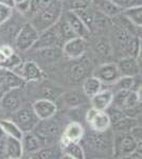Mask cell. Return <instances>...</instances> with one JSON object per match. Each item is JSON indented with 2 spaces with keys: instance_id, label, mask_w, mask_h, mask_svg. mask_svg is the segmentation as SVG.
<instances>
[{
  "instance_id": "cell-35",
  "label": "cell",
  "mask_w": 142,
  "mask_h": 159,
  "mask_svg": "<svg viewBox=\"0 0 142 159\" xmlns=\"http://www.w3.org/2000/svg\"><path fill=\"white\" fill-rule=\"evenodd\" d=\"M53 0H30V7L29 12L31 14L35 15L37 13L42 12L46 7L52 3Z\"/></svg>"
},
{
  "instance_id": "cell-39",
  "label": "cell",
  "mask_w": 142,
  "mask_h": 159,
  "mask_svg": "<svg viewBox=\"0 0 142 159\" xmlns=\"http://www.w3.org/2000/svg\"><path fill=\"white\" fill-rule=\"evenodd\" d=\"M91 6V0H71L70 1V10H83L88 9Z\"/></svg>"
},
{
  "instance_id": "cell-3",
  "label": "cell",
  "mask_w": 142,
  "mask_h": 159,
  "mask_svg": "<svg viewBox=\"0 0 142 159\" xmlns=\"http://www.w3.org/2000/svg\"><path fill=\"white\" fill-rule=\"evenodd\" d=\"M137 141L128 133H115L112 142V155L117 158H126L138 147Z\"/></svg>"
},
{
  "instance_id": "cell-24",
  "label": "cell",
  "mask_w": 142,
  "mask_h": 159,
  "mask_svg": "<svg viewBox=\"0 0 142 159\" xmlns=\"http://www.w3.org/2000/svg\"><path fill=\"white\" fill-rule=\"evenodd\" d=\"M66 20L69 22V25H71V28L76 32V36L85 38L90 33V31L87 29L86 25L83 24V21L80 19V17L73 11H71V10L69 12H67Z\"/></svg>"
},
{
  "instance_id": "cell-34",
  "label": "cell",
  "mask_w": 142,
  "mask_h": 159,
  "mask_svg": "<svg viewBox=\"0 0 142 159\" xmlns=\"http://www.w3.org/2000/svg\"><path fill=\"white\" fill-rule=\"evenodd\" d=\"M63 90L58 87H54L51 85H45L42 88V94H43V99H48L51 101L54 100H57L61 94L63 93Z\"/></svg>"
},
{
  "instance_id": "cell-23",
  "label": "cell",
  "mask_w": 142,
  "mask_h": 159,
  "mask_svg": "<svg viewBox=\"0 0 142 159\" xmlns=\"http://www.w3.org/2000/svg\"><path fill=\"white\" fill-rule=\"evenodd\" d=\"M62 55H63V51H62L61 46H51V47L37 49V56L48 64L58 61Z\"/></svg>"
},
{
  "instance_id": "cell-32",
  "label": "cell",
  "mask_w": 142,
  "mask_h": 159,
  "mask_svg": "<svg viewBox=\"0 0 142 159\" xmlns=\"http://www.w3.org/2000/svg\"><path fill=\"white\" fill-rule=\"evenodd\" d=\"M121 14L127 18L136 27L141 28L142 25V6H137L130 7V9L123 10Z\"/></svg>"
},
{
  "instance_id": "cell-15",
  "label": "cell",
  "mask_w": 142,
  "mask_h": 159,
  "mask_svg": "<svg viewBox=\"0 0 142 159\" xmlns=\"http://www.w3.org/2000/svg\"><path fill=\"white\" fill-rule=\"evenodd\" d=\"M24 80L14 71L0 68V85H1L3 92L7 90H11V89L20 88L21 86H24Z\"/></svg>"
},
{
  "instance_id": "cell-28",
  "label": "cell",
  "mask_w": 142,
  "mask_h": 159,
  "mask_svg": "<svg viewBox=\"0 0 142 159\" xmlns=\"http://www.w3.org/2000/svg\"><path fill=\"white\" fill-rule=\"evenodd\" d=\"M102 86L103 84L101 83V81L98 78H95L94 75L87 76L83 82V92L87 98L90 99L98 91L102 89Z\"/></svg>"
},
{
  "instance_id": "cell-14",
  "label": "cell",
  "mask_w": 142,
  "mask_h": 159,
  "mask_svg": "<svg viewBox=\"0 0 142 159\" xmlns=\"http://www.w3.org/2000/svg\"><path fill=\"white\" fill-rule=\"evenodd\" d=\"M51 46H62L58 39V35L56 32V27L55 25L51 28L42 31L38 34V38L34 43L32 49H42V48L46 47H51Z\"/></svg>"
},
{
  "instance_id": "cell-26",
  "label": "cell",
  "mask_w": 142,
  "mask_h": 159,
  "mask_svg": "<svg viewBox=\"0 0 142 159\" xmlns=\"http://www.w3.org/2000/svg\"><path fill=\"white\" fill-rule=\"evenodd\" d=\"M56 27V32L58 35V39L61 45H63L64 43L68 42V40L72 39V38L76 37V32L73 31V29L71 28V25H69V22L65 20V21L62 22H56L55 25Z\"/></svg>"
},
{
  "instance_id": "cell-20",
  "label": "cell",
  "mask_w": 142,
  "mask_h": 159,
  "mask_svg": "<svg viewBox=\"0 0 142 159\" xmlns=\"http://www.w3.org/2000/svg\"><path fill=\"white\" fill-rule=\"evenodd\" d=\"M59 98H62L63 102L68 107H70V108H76V107H79L80 105H82L86 102L87 97L85 96L83 90L80 91V90H76V89H72V90L63 92Z\"/></svg>"
},
{
  "instance_id": "cell-36",
  "label": "cell",
  "mask_w": 142,
  "mask_h": 159,
  "mask_svg": "<svg viewBox=\"0 0 142 159\" xmlns=\"http://www.w3.org/2000/svg\"><path fill=\"white\" fill-rule=\"evenodd\" d=\"M94 48L97 52H99V54L103 56H106L110 53V45L104 38H99V39L95 40Z\"/></svg>"
},
{
  "instance_id": "cell-43",
  "label": "cell",
  "mask_w": 142,
  "mask_h": 159,
  "mask_svg": "<svg viewBox=\"0 0 142 159\" xmlns=\"http://www.w3.org/2000/svg\"><path fill=\"white\" fill-rule=\"evenodd\" d=\"M141 144H138V147H137L135 150H134V152L131 154L130 156H128V158H136V159H141Z\"/></svg>"
},
{
  "instance_id": "cell-30",
  "label": "cell",
  "mask_w": 142,
  "mask_h": 159,
  "mask_svg": "<svg viewBox=\"0 0 142 159\" xmlns=\"http://www.w3.org/2000/svg\"><path fill=\"white\" fill-rule=\"evenodd\" d=\"M0 126H1V129L6 136H10V137L17 138V139L21 140L24 132L18 127V125L13 120L11 119L0 120Z\"/></svg>"
},
{
  "instance_id": "cell-18",
  "label": "cell",
  "mask_w": 142,
  "mask_h": 159,
  "mask_svg": "<svg viewBox=\"0 0 142 159\" xmlns=\"http://www.w3.org/2000/svg\"><path fill=\"white\" fill-rule=\"evenodd\" d=\"M113 91L112 89H101L98 91L94 96L90 98L91 107L99 110H106L108 106H110L112 103Z\"/></svg>"
},
{
  "instance_id": "cell-13",
  "label": "cell",
  "mask_w": 142,
  "mask_h": 159,
  "mask_svg": "<svg viewBox=\"0 0 142 159\" xmlns=\"http://www.w3.org/2000/svg\"><path fill=\"white\" fill-rule=\"evenodd\" d=\"M32 108L39 120L52 118L57 112V105L55 104V102L43 98L36 100L32 104Z\"/></svg>"
},
{
  "instance_id": "cell-38",
  "label": "cell",
  "mask_w": 142,
  "mask_h": 159,
  "mask_svg": "<svg viewBox=\"0 0 142 159\" xmlns=\"http://www.w3.org/2000/svg\"><path fill=\"white\" fill-rule=\"evenodd\" d=\"M12 15H13V9L0 3V25H4V22L10 20Z\"/></svg>"
},
{
  "instance_id": "cell-8",
  "label": "cell",
  "mask_w": 142,
  "mask_h": 159,
  "mask_svg": "<svg viewBox=\"0 0 142 159\" xmlns=\"http://www.w3.org/2000/svg\"><path fill=\"white\" fill-rule=\"evenodd\" d=\"M87 50V40L84 37L76 36L68 42L64 43L62 46L63 55L70 60H77L85 54Z\"/></svg>"
},
{
  "instance_id": "cell-11",
  "label": "cell",
  "mask_w": 142,
  "mask_h": 159,
  "mask_svg": "<svg viewBox=\"0 0 142 159\" xmlns=\"http://www.w3.org/2000/svg\"><path fill=\"white\" fill-rule=\"evenodd\" d=\"M17 89L19 88L4 91L2 93L1 98H0V107L3 111L7 112V114H13L24 105L22 104V99L17 92Z\"/></svg>"
},
{
  "instance_id": "cell-4",
  "label": "cell",
  "mask_w": 142,
  "mask_h": 159,
  "mask_svg": "<svg viewBox=\"0 0 142 159\" xmlns=\"http://www.w3.org/2000/svg\"><path fill=\"white\" fill-rule=\"evenodd\" d=\"M11 120H13L16 123L18 127L24 133L32 132L35 129L38 121H39V119L36 116L32 106L25 104L19 109H17L16 111L13 112Z\"/></svg>"
},
{
  "instance_id": "cell-42",
  "label": "cell",
  "mask_w": 142,
  "mask_h": 159,
  "mask_svg": "<svg viewBox=\"0 0 142 159\" xmlns=\"http://www.w3.org/2000/svg\"><path fill=\"white\" fill-rule=\"evenodd\" d=\"M0 51L3 53L6 57H10V56H12L15 53V51L13 50V48L11 47V46H9V45L1 46V47H0Z\"/></svg>"
},
{
  "instance_id": "cell-29",
  "label": "cell",
  "mask_w": 142,
  "mask_h": 159,
  "mask_svg": "<svg viewBox=\"0 0 142 159\" xmlns=\"http://www.w3.org/2000/svg\"><path fill=\"white\" fill-rule=\"evenodd\" d=\"M138 82H139V80H137L136 76L121 75L112 85L116 86V91L121 90V89H123V90H131V89L136 90L139 86H141V82L139 84H138Z\"/></svg>"
},
{
  "instance_id": "cell-9",
  "label": "cell",
  "mask_w": 142,
  "mask_h": 159,
  "mask_svg": "<svg viewBox=\"0 0 142 159\" xmlns=\"http://www.w3.org/2000/svg\"><path fill=\"white\" fill-rule=\"evenodd\" d=\"M112 104L120 109H126L141 104V100L139 99L136 90L134 89H131V90L121 89V90L115 91Z\"/></svg>"
},
{
  "instance_id": "cell-17",
  "label": "cell",
  "mask_w": 142,
  "mask_h": 159,
  "mask_svg": "<svg viewBox=\"0 0 142 159\" xmlns=\"http://www.w3.org/2000/svg\"><path fill=\"white\" fill-rule=\"evenodd\" d=\"M121 75L137 76L140 73L141 63L133 56H125L117 63Z\"/></svg>"
},
{
  "instance_id": "cell-21",
  "label": "cell",
  "mask_w": 142,
  "mask_h": 159,
  "mask_svg": "<svg viewBox=\"0 0 142 159\" xmlns=\"http://www.w3.org/2000/svg\"><path fill=\"white\" fill-rule=\"evenodd\" d=\"M91 4L94 6V10L103 13L109 18H112V17L115 18L122 12L121 9H119L110 0H91Z\"/></svg>"
},
{
  "instance_id": "cell-5",
  "label": "cell",
  "mask_w": 142,
  "mask_h": 159,
  "mask_svg": "<svg viewBox=\"0 0 142 159\" xmlns=\"http://www.w3.org/2000/svg\"><path fill=\"white\" fill-rule=\"evenodd\" d=\"M38 32L31 22H25L19 28L16 36H15V45L20 51H28L32 49L34 43L38 38Z\"/></svg>"
},
{
  "instance_id": "cell-45",
  "label": "cell",
  "mask_w": 142,
  "mask_h": 159,
  "mask_svg": "<svg viewBox=\"0 0 142 159\" xmlns=\"http://www.w3.org/2000/svg\"><path fill=\"white\" fill-rule=\"evenodd\" d=\"M0 3L11 7V9H14L15 7V0H0Z\"/></svg>"
},
{
  "instance_id": "cell-2",
  "label": "cell",
  "mask_w": 142,
  "mask_h": 159,
  "mask_svg": "<svg viewBox=\"0 0 142 159\" xmlns=\"http://www.w3.org/2000/svg\"><path fill=\"white\" fill-rule=\"evenodd\" d=\"M39 138L43 147H50L51 141L59 137L61 135V125L52 118L39 120L35 129L32 130Z\"/></svg>"
},
{
  "instance_id": "cell-47",
  "label": "cell",
  "mask_w": 142,
  "mask_h": 159,
  "mask_svg": "<svg viewBox=\"0 0 142 159\" xmlns=\"http://www.w3.org/2000/svg\"><path fill=\"white\" fill-rule=\"evenodd\" d=\"M0 91H2V92H3V90H2V88H1V85H0Z\"/></svg>"
},
{
  "instance_id": "cell-1",
  "label": "cell",
  "mask_w": 142,
  "mask_h": 159,
  "mask_svg": "<svg viewBox=\"0 0 142 159\" xmlns=\"http://www.w3.org/2000/svg\"><path fill=\"white\" fill-rule=\"evenodd\" d=\"M62 16V4L59 0H53L52 3L43 10L42 12L34 15V20L31 24L35 27L38 32L53 27L61 19Z\"/></svg>"
},
{
  "instance_id": "cell-31",
  "label": "cell",
  "mask_w": 142,
  "mask_h": 159,
  "mask_svg": "<svg viewBox=\"0 0 142 159\" xmlns=\"http://www.w3.org/2000/svg\"><path fill=\"white\" fill-rule=\"evenodd\" d=\"M138 124V119L124 116L121 120L116 122L115 124L110 125V127H112L113 134L115 133H128L134 126H136Z\"/></svg>"
},
{
  "instance_id": "cell-19",
  "label": "cell",
  "mask_w": 142,
  "mask_h": 159,
  "mask_svg": "<svg viewBox=\"0 0 142 159\" xmlns=\"http://www.w3.org/2000/svg\"><path fill=\"white\" fill-rule=\"evenodd\" d=\"M21 144L24 154H35L39 148H43L39 138L36 136L34 132H25L22 135Z\"/></svg>"
},
{
  "instance_id": "cell-46",
  "label": "cell",
  "mask_w": 142,
  "mask_h": 159,
  "mask_svg": "<svg viewBox=\"0 0 142 159\" xmlns=\"http://www.w3.org/2000/svg\"><path fill=\"white\" fill-rule=\"evenodd\" d=\"M4 136V133H3V130H2V129H1V126H0V139H1L2 137Z\"/></svg>"
},
{
  "instance_id": "cell-41",
  "label": "cell",
  "mask_w": 142,
  "mask_h": 159,
  "mask_svg": "<svg viewBox=\"0 0 142 159\" xmlns=\"http://www.w3.org/2000/svg\"><path fill=\"white\" fill-rule=\"evenodd\" d=\"M130 134L133 136V138L137 141V142L141 143V141H142V132H141V126H139V124L136 125V126H134L133 129L130 130Z\"/></svg>"
},
{
  "instance_id": "cell-27",
  "label": "cell",
  "mask_w": 142,
  "mask_h": 159,
  "mask_svg": "<svg viewBox=\"0 0 142 159\" xmlns=\"http://www.w3.org/2000/svg\"><path fill=\"white\" fill-rule=\"evenodd\" d=\"M63 154L69 158L73 159H84L85 152L83 148L79 144V142H67L62 143Z\"/></svg>"
},
{
  "instance_id": "cell-25",
  "label": "cell",
  "mask_w": 142,
  "mask_h": 159,
  "mask_svg": "<svg viewBox=\"0 0 142 159\" xmlns=\"http://www.w3.org/2000/svg\"><path fill=\"white\" fill-rule=\"evenodd\" d=\"M88 70L89 65L86 61L73 64L70 68V80L73 83H79L81 81H84L87 78Z\"/></svg>"
},
{
  "instance_id": "cell-22",
  "label": "cell",
  "mask_w": 142,
  "mask_h": 159,
  "mask_svg": "<svg viewBox=\"0 0 142 159\" xmlns=\"http://www.w3.org/2000/svg\"><path fill=\"white\" fill-rule=\"evenodd\" d=\"M24 155L21 140L6 136V157L11 159L21 158Z\"/></svg>"
},
{
  "instance_id": "cell-44",
  "label": "cell",
  "mask_w": 142,
  "mask_h": 159,
  "mask_svg": "<svg viewBox=\"0 0 142 159\" xmlns=\"http://www.w3.org/2000/svg\"><path fill=\"white\" fill-rule=\"evenodd\" d=\"M6 155V135L0 139V156Z\"/></svg>"
},
{
  "instance_id": "cell-10",
  "label": "cell",
  "mask_w": 142,
  "mask_h": 159,
  "mask_svg": "<svg viewBox=\"0 0 142 159\" xmlns=\"http://www.w3.org/2000/svg\"><path fill=\"white\" fill-rule=\"evenodd\" d=\"M92 75L99 79L102 84L112 85L121 76V73L119 71L117 63H105L95 69Z\"/></svg>"
},
{
  "instance_id": "cell-33",
  "label": "cell",
  "mask_w": 142,
  "mask_h": 159,
  "mask_svg": "<svg viewBox=\"0 0 142 159\" xmlns=\"http://www.w3.org/2000/svg\"><path fill=\"white\" fill-rule=\"evenodd\" d=\"M34 155H36V157L40 159H52L58 158V155H61V152L57 148L50 145V147H43L42 148H39Z\"/></svg>"
},
{
  "instance_id": "cell-7",
  "label": "cell",
  "mask_w": 142,
  "mask_h": 159,
  "mask_svg": "<svg viewBox=\"0 0 142 159\" xmlns=\"http://www.w3.org/2000/svg\"><path fill=\"white\" fill-rule=\"evenodd\" d=\"M12 71L18 74L25 82H37L43 76L42 69L33 61H22Z\"/></svg>"
},
{
  "instance_id": "cell-16",
  "label": "cell",
  "mask_w": 142,
  "mask_h": 159,
  "mask_svg": "<svg viewBox=\"0 0 142 159\" xmlns=\"http://www.w3.org/2000/svg\"><path fill=\"white\" fill-rule=\"evenodd\" d=\"M85 129L83 125L79 122H70L64 129V133L62 135L61 141L62 143L67 142H81V140L84 138Z\"/></svg>"
},
{
  "instance_id": "cell-12",
  "label": "cell",
  "mask_w": 142,
  "mask_h": 159,
  "mask_svg": "<svg viewBox=\"0 0 142 159\" xmlns=\"http://www.w3.org/2000/svg\"><path fill=\"white\" fill-rule=\"evenodd\" d=\"M107 130L105 132L91 130V133L87 137V143H89V145H91V148L95 151L101 152V151H106L107 148H110L112 151L113 137L107 135Z\"/></svg>"
},
{
  "instance_id": "cell-40",
  "label": "cell",
  "mask_w": 142,
  "mask_h": 159,
  "mask_svg": "<svg viewBox=\"0 0 142 159\" xmlns=\"http://www.w3.org/2000/svg\"><path fill=\"white\" fill-rule=\"evenodd\" d=\"M15 7L21 13L29 12L30 0H15Z\"/></svg>"
},
{
  "instance_id": "cell-6",
  "label": "cell",
  "mask_w": 142,
  "mask_h": 159,
  "mask_svg": "<svg viewBox=\"0 0 142 159\" xmlns=\"http://www.w3.org/2000/svg\"><path fill=\"white\" fill-rule=\"evenodd\" d=\"M86 121L91 130L105 132L110 129V120L105 110H99L91 107L86 112Z\"/></svg>"
},
{
  "instance_id": "cell-37",
  "label": "cell",
  "mask_w": 142,
  "mask_h": 159,
  "mask_svg": "<svg viewBox=\"0 0 142 159\" xmlns=\"http://www.w3.org/2000/svg\"><path fill=\"white\" fill-rule=\"evenodd\" d=\"M110 1H112L119 9H121V11L133 7L141 6V0H110Z\"/></svg>"
}]
</instances>
